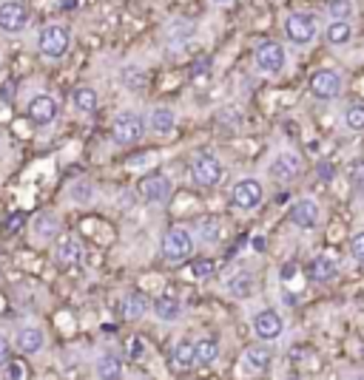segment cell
I'll list each match as a JSON object with an SVG mask.
<instances>
[{
  "label": "cell",
  "instance_id": "obj_23",
  "mask_svg": "<svg viewBox=\"0 0 364 380\" xmlns=\"http://www.w3.org/2000/svg\"><path fill=\"white\" fill-rule=\"evenodd\" d=\"M350 37H353L350 20H331V26H328V43L331 46H345V43H350Z\"/></svg>",
  "mask_w": 364,
  "mask_h": 380
},
{
  "label": "cell",
  "instance_id": "obj_13",
  "mask_svg": "<svg viewBox=\"0 0 364 380\" xmlns=\"http://www.w3.org/2000/svg\"><path fill=\"white\" fill-rule=\"evenodd\" d=\"M299 174H302V159H299L296 154H291V151H282V154L271 162V176L279 179V182H291V179H296Z\"/></svg>",
  "mask_w": 364,
  "mask_h": 380
},
{
  "label": "cell",
  "instance_id": "obj_12",
  "mask_svg": "<svg viewBox=\"0 0 364 380\" xmlns=\"http://www.w3.org/2000/svg\"><path fill=\"white\" fill-rule=\"evenodd\" d=\"M28 120L34 125H51L57 120V102L48 94H37L28 102Z\"/></svg>",
  "mask_w": 364,
  "mask_h": 380
},
{
  "label": "cell",
  "instance_id": "obj_31",
  "mask_svg": "<svg viewBox=\"0 0 364 380\" xmlns=\"http://www.w3.org/2000/svg\"><path fill=\"white\" fill-rule=\"evenodd\" d=\"M199 238H202V244H217L219 238H222V233H219V224L217 221H202L199 224Z\"/></svg>",
  "mask_w": 364,
  "mask_h": 380
},
{
  "label": "cell",
  "instance_id": "obj_6",
  "mask_svg": "<svg viewBox=\"0 0 364 380\" xmlns=\"http://www.w3.org/2000/svg\"><path fill=\"white\" fill-rule=\"evenodd\" d=\"M262 201H265V188H262V182H259L256 176H245V179H239V182L234 185V204H236L239 210L251 213V210H256Z\"/></svg>",
  "mask_w": 364,
  "mask_h": 380
},
{
  "label": "cell",
  "instance_id": "obj_16",
  "mask_svg": "<svg viewBox=\"0 0 364 380\" xmlns=\"http://www.w3.org/2000/svg\"><path fill=\"white\" fill-rule=\"evenodd\" d=\"M148 128H151L154 134H160V137H168V134H174V128H177V114H174L171 108H165V105H157V108L151 111V117H148Z\"/></svg>",
  "mask_w": 364,
  "mask_h": 380
},
{
  "label": "cell",
  "instance_id": "obj_21",
  "mask_svg": "<svg viewBox=\"0 0 364 380\" xmlns=\"http://www.w3.org/2000/svg\"><path fill=\"white\" fill-rule=\"evenodd\" d=\"M120 312H123V318H125V321H142V318H145V312H148V301H145L140 292H131V295H125V298H123Z\"/></svg>",
  "mask_w": 364,
  "mask_h": 380
},
{
  "label": "cell",
  "instance_id": "obj_24",
  "mask_svg": "<svg viewBox=\"0 0 364 380\" xmlns=\"http://www.w3.org/2000/svg\"><path fill=\"white\" fill-rule=\"evenodd\" d=\"M194 347H197V366H211L219 358V344L214 338H202Z\"/></svg>",
  "mask_w": 364,
  "mask_h": 380
},
{
  "label": "cell",
  "instance_id": "obj_29",
  "mask_svg": "<svg viewBox=\"0 0 364 380\" xmlns=\"http://www.w3.org/2000/svg\"><path fill=\"white\" fill-rule=\"evenodd\" d=\"M345 128L348 131H364V105L362 102H356V105H350L348 111H345Z\"/></svg>",
  "mask_w": 364,
  "mask_h": 380
},
{
  "label": "cell",
  "instance_id": "obj_40",
  "mask_svg": "<svg viewBox=\"0 0 364 380\" xmlns=\"http://www.w3.org/2000/svg\"><path fill=\"white\" fill-rule=\"evenodd\" d=\"M293 273H296V267H293V264H288V267L282 270V281H291V278H293Z\"/></svg>",
  "mask_w": 364,
  "mask_h": 380
},
{
  "label": "cell",
  "instance_id": "obj_30",
  "mask_svg": "<svg viewBox=\"0 0 364 380\" xmlns=\"http://www.w3.org/2000/svg\"><path fill=\"white\" fill-rule=\"evenodd\" d=\"M328 14L333 20H350L353 17V0H331L328 3Z\"/></svg>",
  "mask_w": 364,
  "mask_h": 380
},
{
  "label": "cell",
  "instance_id": "obj_8",
  "mask_svg": "<svg viewBox=\"0 0 364 380\" xmlns=\"http://www.w3.org/2000/svg\"><path fill=\"white\" fill-rule=\"evenodd\" d=\"M311 94L316 100H322V102L336 100L342 94V74L339 71H331V68H319L311 77Z\"/></svg>",
  "mask_w": 364,
  "mask_h": 380
},
{
  "label": "cell",
  "instance_id": "obj_26",
  "mask_svg": "<svg viewBox=\"0 0 364 380\" xmlns=\"http://www.w3.org/2000/svg\"><path fill=\"white\" fill-rule=\"evenodd\" d=\"M71 100H74V108H77V111H83V114L97 111V91H94V88H88V85L77 88Z\"/></svg>",
  "mask_w": 364,
  "mask_h": 380
},
{
  "label": "cell",
  "instance_id": "obj_33",
  "mask_svg": "<svg viewBox=\"0 0 364 380\" xmlns=\"http://www.w3.org/2000/svg\"><path fill=\"white\" fill-rule=\"evenodd\" d=\"M350 255H353V261H356V264H362L364 267V230L362 233H356V236L350 238Z\"/></svg>",
  "mask_w": 364,
  "mask_h": 380
},
{
  "label": "cell",
  "instance_id": "obj_28",
  "mask_svg": "<svg viewBox=\"0 0 364 380\" xmlns=\"http://www.w3.org/2000/svg\"><path fill=\"white\" fill-rule=\"evenodd\" d=\"M228 290L236 295V298H248L254 292V275L251 273H236V278L228 284Z\"/></svg>",
  "mask_w": 364,
  "mask_h": 380
},
{
  "label": "cell",
  "instance_id": "obj_7",
  "mask_svg": "<svg viewBox=\"0 0 364 380\" xmlns=\"http://www.w3.org/2000/svg\"><path fill=\"white\" fill-rule=\"evenodd\" d=\"M254 63L262 74H279L288 65V54H285L282 43H262L254 54Z\"/></svg>",
  "mask_w": 364,
  "mask_h": 380
},
{
  "label": "cell",
  "instance_id": "obj_20",
  "mask_svg": "<svg viewBox=\"0 0 364 380\" xmlns=\"http://www.w3.org/2000/svg\"><path fill=\"white\" fill-rule=\"evenodd\" d=\"M336 275H339V267H336V261H333L331 255H316V258H313V264H311V278H313V281L328 284V281H333Z\"/></svg>",
  "mask_w": 364,
  "mask_h": 380
},
{
  "label": "cell",
  "instance_id": "obj_11",
  "mask_svg": "<svg viewBox=\"0 0 364 380\" xmlns=\"http://www.w3.org/2000/svg\"><path fill=\"white\" fill-rule=\"evenodd\" d=\"M28 23V6L23 0H9L0 6V28L9 31V34H17L23 31Z\"/></svg>",
  "mask_w": 364,
  "mask_h": 380
},
{
  "label": "cell",
  "instance_id": "obj_9",
  "mask_svg": "<svg viewBox=\"0 0 364 380\" xmlns=\"http://www.w3.org/2000/svg\"><path fill=\"white\" fill-rule=\"evenodd\" d=\"M322 218V210H319V201L305 196V199H296L291 204V221L299 227V230H313Z\"/></svg>",
  "mask_w": 364,
  "mask_h": 380
},
{
  "label": "cell",
  "instance_id": "obj_39",
  "mask_svg": "<svg viewBox=\"0 0 364 380\" xmlns=\"http://www.w3.org/2000/svg\"><path fill=\"white\" fill-rule=\"evenodd\" d=\"M148 159H151V157H134V159L128 162V168H145V165H148Z\"/></svg>",
  "mask_w": 364,
  "mask_h": 380
},
{
  "label": "cell",
  "instance_id": "obj_3",
  "mask_svg": "<svg viewBox=\"0 0 364 380\" xmlns=\"http://www.w3.org/2000/svg\"><path fill=\"white\" fill-rule=\"evenodd\" d=\"M145 134V117L137 114V111H123L117 114L114 120V128H111V137L117 145H137Z\"/></svg>",
  "mask_w": 364,
  "mask_h": 380
},
{
  "label": "cell",
  "instance_id": "obj_18",
  "mask_svg": "<svg viewBox=\"0 0 364 380\" xmlns=\"http://www.w3.org/2000/svg\"><path fill=\"white\" fill-rule=\"evenodd\" d=\"M17 349L23 352V355H37L43 347H46V335H43V329H37V327H26V329H20L17 332Z\"/></svg>",
  "mask_w": 364,
  "mask_h": 380
},
{
  "label": "cell",
  "instance_id": "obj_5",
  "mask_svg": "<svg viewBox=\"0 0 364 380\" xmlns=\"http://www.w3.org/2000/svg\"><path fill=\"white\" fill-rule=\"evenodd\" d=\"M191 179L202 188H214L222 179V162L214 154H197L191 159Z\"/></svg>",
  "mask_w": 364,
  "mask_h": 380
},
{
  "label": "cell",
  "instance_id": "obj_22",
  "mask_svg": "<svg viewBox=\"0 0 364 380\" xmlns=\"http://www.w3.org/2000/svg\"><path fill=\"white\" fill-rule=\"evenodd\" d=\"M154 312H157L160 321L174 324V321H180V315H182V304H180V298H174V295H162V298L154 301Z\"/></svg>",
  "mask_w": 364,
  "mask_h": 380
},
{
  "label": "cell",
  "instance_id": "obj_19",
  "mask_svg": "<svg viewBox=\"0 0 364 380\" xmlns=\"http://www.w3.org/2000/svg\"><path fill=\"white\" fill-rule=\"evenodd\" d=\"M171 361H174V366L177 369H194L197 366V347L188 341V338H180L177 344H174V352H171Z\"/></svg>",
  "mask_w": 364,
  "mask_h": 380
},
{
  "label": "cell",
  "instance_id": "obj_37",
  "mask_svg": "<svg viewBox=\"0 0 364 380\" xmlns=\"http://www.w3.org/2000/svg\"><path fill=\"white\" fill-rule=\"evenodd\" d=\"M23 375H26V372H23V364H20V361H11V364H9V361H6V378H23Z\"/></svg>",
  "mask_w": 364,
  "mask_h": 380
},
{
  "label": "cell",
  "instance_id": "obj_35",
  "mask_svg": "<svg viewBox=\"0 0 364 380\" xmlns=\"http://www.w3.org/2000/svg\"><path fill=\"white\" fill-rule=\"evenodd\" d=\"M94 196V188L88 185V182H77L74 188H71V199H77V201H88Z\"/></svg>",
  "mask_w": 364,
  "mask_h": 380
},
{
  "label": "cell",
  "instance_id": "obj_32",
  "mask_svg": "<svg viewBox=\"0 0 364 380\" xmlns=\"http://www.w3.org/2000/svg\"><path fill=\"white\" fill-rule=\"evenodd\" d=\"M191 273H194V278H211L214 275V261L211 258H197L191 264Z\"/></svg>",
  "mask_w": 364,
  "mask_h": 380
},
{
  "label": "cell",
  "instance_id": "obj_15",
  "mask_svg": "<svg viewBox=\"0 0 364 380\" xmlns=\"http://www.w3.org/2000/svg\"><path fill=\"white\" fill-rule=\"evenodd\" d=\"M54 258H57L60 267H74V264L83 258V244H80L74 236H60V238H57Z\"/></svg>",
  "mask_w": 364,
  "mask_h": 380
},
{
  "label": "cell",
  "instance_id": "obj_4",
  "mask_svg": "<svg viewBox=\"0 0 364 380\" xmlns=\"http://www.w3.org/2000/svg\"><path fill=\"white\" fill-rule=\"evenodd\" d=\"M285 34L293 46H308L316 37V17L308 11H293L285 20Z\"/></svg>",
  "mask_w": 364,
  "mask_h": 380
},
{
  "label": "cell",
  "instance_id": "obj_43",
  "mask_svg": "<svg viewBox=\"0 0 364 380\" xmlns=\"http://www.w3.org/2000/svg\"><path fill=\"white\" fill-rule=\"evenodd\" d=\"M0 142H3V134H0Z\"/></svg>",
  "mask_w": 364,
  "mask_h": 380
},
{
  "label": "cell",
  "instance_id": "obj_42",
  "mask_svg": "<svg viewBox=\"0 0 364 380\" xmlns=\"http://www.w3.org/2000/svg\"><path fill=\"white\" fill-rule=\"evenodd\" d=\"M211 3H217V6H228V3H234V0H211Z\"/></svg>",
  "mask_w": 364,
  "mask_h": 380
},
{
  "label": "cell",
  "instance_id": "obj_25",
  "mask_svg": "<svg viewBox=\"0 0 364 380\" xmlns=\"http://www.w3.org/2000/svg\"><path fill=\"white\" fill-rule=\"evenodd\" d=\"M123 375V361L117 358V355H103L100 361H97V378L103 380H111V378H120Z\"/></svg>",
  "mask_w": 364,
  "mask_h": 380
},
{
  "label": "cell",
  "instance_id": "obj_36",
  "mask_svg": "<svg viewBox=\"0 0 364 380\" xmlns=\"http://www.w3.org/2000/svg\"><path fill=\"white\" fill-rule=\"evenodd\" d=\"M142 352H145L142 341H140V338H131V341H128V358H134V361H137V358H142Z\"/></svg>",
  "mask_w": 364,
  "mask_h": 380
},
{
  "label": "cell",
  "instance_id": "obj_14",
  "mask_svg": "<svg viewBox=\"0 0 364 380\" xmlns=\"http://www.w3.org/2000/svg\"><path fill=\"white\" fill-rule=\"evenodd\" d=\"M171 179L165 176V174H151L148 179H142V185H140V193H142V199L145 201H154V204H160V201H168V196H171Z\"/></svg>",
  "mask_w": 364,
  "mask_h": 380
},
{
  "label": "cell",
  "instance_id": "obj_41",
  "mask_svg": "<svg viewBox=\"0 0 364 380\" xmlns=\"http://www.w3.org/2000/svg\"><path fill=\"white\" fill-rule=\"evenodd\" d=\"M20 221H23V216H14V218H9V230H11V227H20Z\"/></svg>",
  "mask_w": 364,
  "mask_h": 380
},
{
  "label": "cell",
  "instance_id": "obj_17",
  "mask_svg": "<svg viewBox=\"0 0 364 380\" xmlns=\"http://www.w3.org/2000/svg\"><path fill=\"white\" fill-rule=\"evenodd\" d=\"M271 364H274V352H271L268 347H251V349L245 352V358H242V366H245L248 372H256V375L268 372Z\"/></svg>",
  "mask_w": 364,
  "mask_h": 380
},
{
  "label": "cell",
  "instance_id": "obj_34",
  "mask_svg": "<svg viewBox=\"0 0 364 380\" xmlns=\"http://www.w3.org/2000/svg\"><path fill=\"white\" fill-rule=\"evenodd\" d=\"M123 80H125L131 88H142V85H145V74H142L140 68H125V71H123Z\"/></svg>",
  "mask_w": 364,
  "mask_h": 380
},
{
  "label": "cell",
  "instance_id": "obj_10",
  "mask_svg": "<svg viewBox=\"0 0 364 380\" xmlns=\"http://www.w3.org/2000/svg\"><path fill=\"white\" fill-rule=\"evenodd\" d=\"M254 332L259 341H276L285 332V321L276 310H262L254 315Z\"/></svg>",
  "mask_w": 364,
  "mask_h": 380
},
{
  "label": "cell",
  "instance_id": "obj_1",
  "mask_svg": "<svg viewBox=\"0 0 364 380\" xmlns=\"http://www.w3.org/2000/svg\"><path fill=\"white\" fill-rule=\"evenodd\" d=\"M194 253V236L185 227H171L162 236V258L168 264H182Z\"/></svg>",
  "mask_w": 364,
  "mask_h": 380
},
{
  "label": "cell",
  "instance_id": "obj_38",
  "mask_svg": "<svg viewBox=\"0 0 364 380\" xmlns=\"http://www.w3.org/2000/svg\"><path fill=\"white\" fill-rule=\"evenodd\" d=\"M9 352H11V347H9V338H6V335H0V366L9 361Z\"/></svg>",
  "mask_w": 364,
  "mask_h": 380
},
{
  "label": "cell",
  "instance_id": "obj_2",
  "mask_svg": "<svg viewBox=\"0 0 364 380\" xmlns=\"http://www.w3.org/2000/svg\"><path fill=\"white\" fill-rule=\"evenodd\" d=\"M68 46H71V31H68L66 26H60V23L46 26V28L40 31V37H37V48H40V54L48 57V60H60V57L68 51Z\"/></svg>",
  "mask_w": 364,
  "mask_h": 380
},
{
  "label": "cell",
  "instance_id": "obj_27",
  "mask_svg": "<svg viewBox=\"0 0 364 380\" xmlns=\"http://www.w3.org/2000/svg\"><path fill=\"white\" fill-rule=\"evenodd\" d=\"M57 230H60V221H57V216H51V213L40 216V218L34 221L37 238H51V236H57Z\"/></svg>",
  "mask_w": 364,
  "mask_h": 380
}]
</instances>
